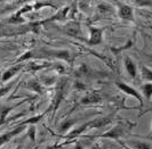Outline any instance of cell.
Instances as JSON below:
<instances>
[{
	"instance_id": "1",
	"label": "cell",
	"mask_w": 152,
	"mask_h": 149,
	"mask_svg": "<svg viewBox=\"0 0 152 149\" xmlns=\"http://www.w3.org/2000/svg\"><path fill=\"white\" fill-rule=\"evenodd\" d=\"M118 8V15L124 21H128V22H134V8L130 6L127 2H122V1H115L114 2Z\"/></svg>"
},
{
	"instance_id": "18",
	"label": "cell",
	"mask_w": 152,
	"mask_h": 149,
	"mask_svg": "<svg viewBox=\"0 0 152 149\" xmlns=\"http://www.w3.org/2000/svg\"><path fill=\"white\" fill-rule=\"evenodd\" d=\"M75 149H84V148H83V146H81L80 143H77L76 147H75Z\"/></svg>"
},
{
	"instance_id": "13",
	"label": "cell",
	"mask_w": 152,
	"mask_h": 149,
	"mask_svg": "<svg viewBox=\"0 0 152 149\" xmlns=\"http://www.w3.org/2000/svg\"><path fill=\"white\" fill-rule=\"evenodd\" d=\"M133 4L140 8H150L152 9V0H135Z\"/></svg>"
},
{
	"instance_id": "11",
	"label": "cell",
	"mask_w": 152,
	"mask_h": 149,
	"mask_svg": "<svg viewBox=\"0 0 152 149\" xmlns=\"http://www.w3.org/2000/svg\"><path fill=\"white\" fill-rule=\"evenodd\" d=\"M141 76H142L143 81L152 83V68L148 67L146 65H142L141 66Z\"/></svg>"
},
{
	"instance_id": "7",
	"label": "cell",
	"mask_w": 152,
	"mask_h": 149,
	"mask_svg": "<svg viewBox=\"0 0 152 149\" xmlns=\"http://www.w3.org/2000/svg\"><path fill=\"white\" fill-rule=\"evenodd\" d=\"M126 145L132 149H152V143L144 140H132Z\"/></svg>"
},
{
	"instance_id": "8",
	"label": "cell",
	"mask_w": 152,
	"mask_h": 149,
	"mask_svg": "<svg viewBox=\"0 0 152 149\" xmlns=\"http://www.w3.org/2000/svg\"><path fill=\"white\" fill-rule=\"evenodd\" d=\"M23 130H24V125H21V127H16L15 130H13V131H10V132H8V133L0 135V146L4 145L5 142H8L9 140H10L12 137H14V135L18 134L20 132H22Z\"/></svg>"
},
{
	"instance_id": "12",
	"label": "cell",
	"mask_w": 152,
	"mask_h": 149,
	"mask_svg": "<svg viewBox=\"0 0 152 149\" xmlns=\"http://www.w3.org/2000/svg\"><path fill=\"white\" fill-rule=\"evenodd\" d=\"M142 93L148 101H150L152 98V83L145 82L142 84Z\"/></svg>"
},
{
	"instance_id": "16",
	"label": "cell",
	"mask_w": 152,
	"mask_h": 149,
	"mask_svg": "<svg viewBox=\"0 0 152 149\" xmlns=\"http://www.w3.org/2000/svg\"><path fill=\"white\" fill-rule=\"evenodd\" d=\"M9 90H10V87H7V88H2V89H0V98L2 97L5 93H7Z\"/></svg>"
},
{
	"instance_id": "20",
	"label": "cell",
	"mask_w": 152,
	"mask_h": 149,
	"mask_svg": "<svg viewBox=\"0 0 152 149\" xmlns=\"http://www.w3.org/2000/svg\"><path fill=\"white\" fill-rule=\"evenodd\" d=\"M16 149H20V148H16Z\"/></svg>"
},
{
	"instance_id": "3",
	"label": "cell",
	"mask_w": 152,
	"mask_h": 149,
	"mask_svg": "<svg viewBox=\"0 0 152 149\" xmlns=\"http://www.w3.org/2000/svg\"><path fill=\"white\" fill-rule=\"evenodd\" d=\"M127 132V127L126 125H124L122 123H118L114 127H112L111 130H109L107 132H105L104 134H101L99 137L102 138H109V139H119L120 137L125 135Z\"/></svg>"
},
{
	"instance_id": "10",
	"label": "cell",
	"mask_w": 152,
	"mask_h": 149,
	"mask_svg": "<svg viewBox=\"0 0 152 149\" xmlns=\"http://www.w3.org/2000/svg\"><path fill=\"white\" fill-rule=\"evenodd\" d=\"M64 30L68 34L72 35V37H79V34H80V26L78 23H70L65 26Z\"/></svg>"
},
{
	"instance_id": "17",
	"label": "cell",
	"mask_w": 152,
	"mask_h": 149,
	"mask_svg": "<svg viewBox=\"0 0 152 149\" xmlns=\"http://www.w3.org/2000/svg\"><path fill=\"white\" fill-rule=\"evenodd\" d=\"M119 142H120V145H121V146H122V147H124L125 149H132L130 147H128V146H127L126 143H124V142H121V141H119Z\"/></svg>"
},
{
	"instance_id": "9",
	"label": "cell",
	"mask_w": 152,
	"mask_h": 149,
	"mask_svg": "<svg viewBox=\"0 0 152 149\" xmlns=\"http://www.w3.org/2000/svg\"><path fill=\"white\" fill-rule=\"evenodd\" d=\"M99 101H101V97H99V95L95 93V92L88 93L87 96H85V97L81 99V104L83 105L96 104V103H99Z\"/></svg>"
},
{
	"instance_id": "2",
	"label": "cell",
	"mask_w": 152,
	"mask_h": 149,
	"mask_svg": "<svg viewBox=\"0 0 152 149\" xmlns=\"http://www.w3.org/2000/svg\"><path fill=\"white\" fill-rule=\"evenodd\" d=\"M117 87L119 88V90H121L125 95L137 99V101H138V104H140V107L143 106V103H144V101H143V96H142L135 88H133L132 85H129V84H127V83H125V82H117Z\"/></svg>"
},
{
	"instance_id": "14",
	"label": "cell",
	"mask_w": 152,
	"mask_h": 149,
	"mask_svg": "<svg viewBox=\"0 0 152 149\" xmlns=\"http://www.w3.org/2000/svg\"><path fill=\"white\" fill-rule=\"evenodd\" d=\"M21 67L17 66V67H13V68H9V69H7L5 73H4V75H2V80L4 81H7V80H9L12 76L14 74H16L17 72H18V69H20Z\"/></svg>"
},
{
	"instance_id": "15",
	"label": "cell",
	"mask_w": 152,
	"mask_h": 149,
	"mask_svg": "<svg viewBox=\"0 0 152 149\" xmlns=\"http://www.w3.org/2000/svg\"><path fill=\"white\" fill-rule=\"evenodd\" d=\"M97 10H99L101 14H107V13H112L113 9H112V6H110L109 4H99L97 6Z\"/></svg>"
},
{
	"instance_id": "6",
	"label": "cell",
	"mask_w": 152,
	"mask_h": 149,
	"mask_svg": "<svg viewBox=\"0 0 152 149\" xmlns=\"http://www.w3.org/2000/svg\"><path fill=\"white\" fill-rule=\"evenodd\" d=\"M111 122H112V115H107V116H103V117H99V119L89 122L88 127H107Z\"/></svg>"
},
{
	"instance_id": "5",
	"label": "cell",
	"mask_w": 152,
	"mask_h": 149,
	"mask_svg": "<svg viewBox=\"0 0 152 149\" xmlns=\"http://www.w3.org/2000/svg\"><path fill=\"white\" fill-rule=\"evenodd\" d=\"M124 65H125V69H126L127 74L129 75L132 79H136L138 69H137L135 61L132 59L129 56H125L124 57Z\"/></svg>"
},
{
	"instance_id": "19",
	"label": "cell",
	"mask_w": 152,
	"mask_h": 149,
	"mask_svg": "<svg viewBox=\"0 0 152 149\" xmlns=\"http://www.w3.org/2000/svg\"><path fill=\"white\" fill-rule=\"evenodd\" d=\"M150 134L152 135V124H151V129H150Z\"/></svg>"
},
{
	"instance_id": "4",
	"label": "cell",
	"mask_w": 152,
	"mask_h": 149,
	"mask_svg": "<svg viewBox=\"0 0 152 149\" xmlns=\"http://www.w3.org/2000/svg\"><path fill=\"white\" fill-rule=\"evenodd\" d=\"M103 38V31L99 27H94L89 26V39H88V45L95 46L99 45L102 42Z\"/></svg>"
}]
</instances>
